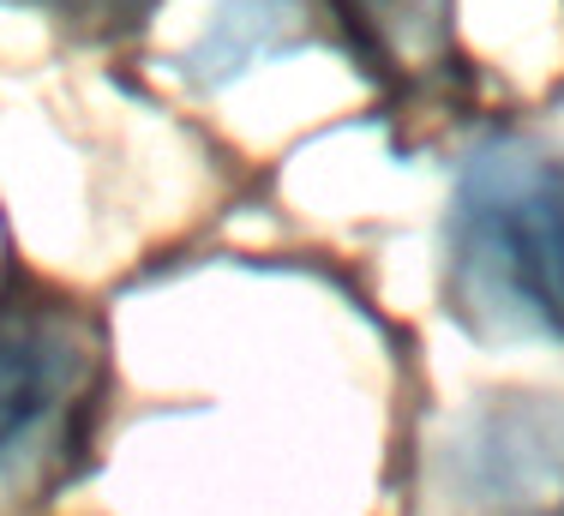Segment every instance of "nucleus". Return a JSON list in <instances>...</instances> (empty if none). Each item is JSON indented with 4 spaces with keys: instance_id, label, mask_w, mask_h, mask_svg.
<instances>
[{
    "instance_id": "f03ea898",
    "label": "nucleus",
    "mask_w": 564,
    "mask_h": 516,
    "mask_svg": "<svg viewBox=\"0 0 564 516\" xmlns=\"http://www.w3.org/2000/svg\"><path fill=\"white\" fill-rule=\"evenodd\" d=\"M97 336L66 307H0V505L36 498L90 432Z\"/></svg>"
},
{
    "instance_id": "39448f33",
    "label": "nucleus",
    "mask_w": 564,
    "mask_h": 516,
    "mask_svg": "<svg viewBox=\"0 0 564 516\" xmlns=\"http://www.w3.org/2000/svg\"><path fill=\"white\" fill-rule=\"evenodd\" d=\"M282 43H294V0H223L193 66L205 78H228V73H247L259 54Z\"/></svg>"
},
{
    "instance_id": "f257e3e1",
    "label": "nucleus",
    "mask_w": 564,
    "mask_h": 516,
    "mask_svg": "<svg viewBox=\"0 0 564 516\" xmlns=\"http://www.w3.org/2000/svg\"><path fill=\"white\" fill-rule=\"evenodd\" d=\"M451 289L487 336L564 343V162L522 139L468 157L451 205Z\"/></svg>"
},
{
    "instance_id": "7ed1b4c3",
    "label": "nucleus",
    "mask_w": 564,
    "mask_h": 516,
    "mask_svg": "<svg viewBox=\"0 0 564 516\" xmlns=\"http://www.w3.org/2000/svg\"><path fill=\"white\" fill-rule=\"evenodd\" d=\"M433 474L463 516H564V397H505L456 415Z\"/></svg>"
},
{
    "instance_id": "20e7f679",
    "label": "nucleus",
    "mask_w": 564,
    "mask_h": 516,
    "mask_svg": "<svg viewBox=\"0 0 564 516\" xmlns=\"http://www.w3.org/2000/svg\"><path fill=\"white\" fill-rule=\"evenodd\" d=\"M343 24L384 73H433L451 54V0H337Z\"/></svg>"
}]
</instances>
